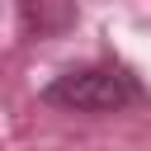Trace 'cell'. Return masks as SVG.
Instances as JSON below:
<instances>
[{
  "label": "cell",
  "mask_w": 151,
  "mask_h": 151,
  "mask_svg": "<svg viewBox=\"0 0 151 151\" xmlns=\"http://www.w3.org/2000/svg\"><path fill=\"white\" fill-rule=\"evenodd\" d=\"M142 99V85L127 66L113 61H90V66H71L57 80L42 85V104L66 109V113H118L127 104Z\"/></svg>",
  "instance_id": "6da1fadb"
}]
</instances>
